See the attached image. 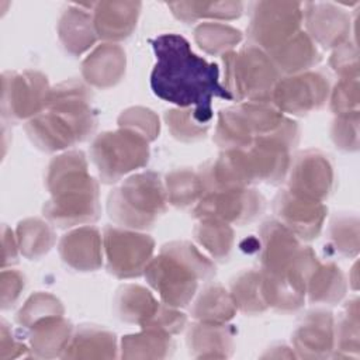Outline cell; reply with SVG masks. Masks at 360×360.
<instances>
[{"label": "cell", "instance_id": "6da1fadb", "mask_svg": "<svg viewBox=\"0 0 360 360\" xmlns=\"http://www.w3.org/2000/svg\"><path fill=\"white\" fill-rule=\"evenodd\" d=\"M152 46L156 63L150 87L159 98L179 107L193 105V117L201 125H207L212 118L214 97L233 100L219 83L218 65L195 55L181 35H159L152 39Z\"/></svg>", "mask_w": 360, "mask_h": 360}, {"label": "cell", "instance_id": "7a4b0ae2", "mask_svg": "<svg viewBox=\"0 0 360 360\" xmlns=\"http://www.w3.org/2000/svg\"><path fill=\"white\" fill-rule=\"evenodd\" d=\"M25 128L32 142L44 150L63 149L86 139L96 128L86 89L75 82L55 87L45 108Z\"/></svg>", "mask_w": 360, "mask_h": 360}, {"label": "cell", "instance_id": "3957f363", "mask_svg": "<svg viewBox=\"0 0 360 360\" xmlns=\"http://www.w3.org/2000/svg\"><path fill=\"white\" fill-rule=\"evenodd\" d=\"M46 180L52 198L44 207V212L49 221L58 226H72L97 219V184L87 174L82 152L56 158L49 166Z\"/></svg>", "mask_w": 360, "mask_h": 360}, {"label": "cell", "instance_id": "277c9868", "mask_svg": "<svg viewBox=\"0 0 360 360\" xmlns=\"http://www.w3.org/2000/svg\"><path fill=\"white\" fill-rule=\"evenodd\" d=\"M215 274L212 263L187 242H172L145 269L149 284L166 305L186 307L195 294L200 280Z\"/></svg>", "mask_w": 360, "mask_h": 360}, {"label": "cell", "instance_id": "5b68a950", "mask_svg": "<svg viewBox=\"0 0 360 360\" xmlns=\"http://www.w3.org/2000/svg\"><path fill=\"white\" fill-rule=\"evenodd\" d=\"M166 194L155 173H141L129 177L108 197L111 219L129 228L152 226L165 211Z\"/></svg>", "mask_w": 360, "mask_h": 360}, {"label": "cell", "instance_id": "8992f818", "mask_svg": "<svg viewBox=\"0 0 360 360\" xmlns=\"http://www.w3.org/2000/svg\"><path fill=\"white\" fill-rule=\"evenodd\" d=\"M225 56V82L231 96L238 100L269 103L278 82V69L270 56L250 44L239 53L231 52Z\"/></svg>", "mask_w": 360, "mask_h": 360}, {"label": "cell", "instance_id": "52a82bcc", "mask_svg": "<svg viewBox=\"0 0 360 360\" xmlns=\"http://www.w3.org/2000/svg\"><path fill=\"white\" fill-rule=\"evenodd\" d=\"M91 158L104 181H117L148 162V139L131 129L104 132L93 142Z\"/></svg>", "mask_w": 360, "mask_h": 360}, {"label": "cell", "instance_id": "ba28073f", "mask_svg": "<svg viewBox=\"0 0 360 360\" xmlns=\"http://www.w3.org/2000/svg\"><path fill=\"white\" fill-rule=\"evenodd\" d=\"M248 30L250 45L274 52L300 32L302 10L300 3H256Z\"/></svg>", "mask_w": 360, "mask_h": 360}, {"label": "cell", "instance_id": "9c48e42d", "mask_svg": "<svg viewBox=\"0 0 360 360\" xmlns=\"http://www.w3.org/2000/svg\"><path fill=\"white\" fill-rule=\"evenodd\" d=\"M51 89L44 75L24 72L3 75V115L22 120L39 114L48 101Z\"/></svg>", "mask_w": 360, "mask_h": 360}, {"label": "cell", "instance_id": "30bf717a", "mask_svg": "<svg viewBox=\"0 0 360 360\" xmlns=\"http://www.w3.org/2000/svg\"><path fill=\"white\" fill-rule=\"evenodd\" d=\"M104 248L108 270L117 277H136L142 274L153 252V240L148 235L105 228Z\"/></svg>", "mask_w": 360, "mask_h": 360}, {"label": "cell", "instance_id": "8fae6325", "mask_svg": "<svg viewBox=\"0 0 360 360\" xmlns=\"http://www.w3.org/2000/svg\"><path fill=\"white\" fill-rule=\"evenodd\" d=\"M263 210V198L255 190L229 188L205 194L194 210L200 219L224 224H245L252 221Z\"/></svg>", "mask_w": 360, "mask_h": 360}, {"label": "cell", "instance_id": "7c38bea8", "mask_svg": "<svg viewBox=\"0 0 360 360\" xmlns=\"http://www.w3.org/2000/svg\"><path fill=\"white\" fill-rule=\"evenodd\" d=\"M329 82L321 73H305L295 77L278 79L271 98L280 111L304 115L319 108L328 96Z\"/></svg>", "mask_w": 360, "mask_h": 360}, {"label": "cell", "instance_id": "4fadbf2b", "mask_svg": "<svg viewBox=\"0 0 360 360\" xmlns=\"http://www.w3.org/2000/svg\"><path fill=\"white\" fill-rule=\"evenodd\" d=\"M274 211L281 225L295 236L309 240L319 233L326 208L321 201L285 190L274 200Z\"/></svg>", "mask_w": 360, "mask_h": 360}, {"label": "cell", "instance_id": "5bb4252c", "mask_svg": "<svg viewBox=\"0 0 360 360\" xmlns=\"http://www.w3.org/2000/svg\"><path fill=\"white\" fill-rule=\"evenodd\" d=\"M332 167L318 152L302 153L291 169L290 191L321 201L328 197L332 186Z\"/></svg>", "mask_w": 360, "mask_h": 360}, {"label": "cell", "instance_id": "9a60e30c", "mask_svg": "<svg viewBox=\"0 0 360 360\" xmlns=\"http://www.w3.org/2000/svg\"><path fill=\"white\" fill-rule=\"evenodd\" d=\"M139 3L107 1L98 3L94 8V30L104 39H122L136 24Z\"/></svg>", "mask_w": 360, "mask_h": 360}, {"label": "cell", "instance_id": "2e32d148", "mask_svg": "<svg viewBox=\"0 0 360 360\" xmlns=\"http://www.w3.org/2000/svg\"><path fill=\"white\" fill-rule=\"evenodd\" d=\"M307 25L311 35L325 48L340 45L349 31V18L343 10L325 3L307 4Z\"/></svg>", "mask_w": 360, "mask_h": 360}, {"label": "cell", "instance_id": "e0dca14e", "mask_svg": "<svg viewBox=\"0 0 360 360\" xmlns=\"http://www.w3.org/2000/svg\"><path fill=\"white\" fill-rule=\"evenodd\" d=\"M62 259L77 270H94L101 264V239L94 228H82L66 235L59 245Z\"/></svg>", "mask_w": 360, "mask_h": 360}, {"label": "cell", "instance_id": "ac0fdd59", "mask_svg": "<svg viewBox=\"0 0 360 360\" xmlns=\"http://www.w3.org/2000/svg\"><path fill=\"white\" fill-rule=\"evenodd\" d=\"M125 55L120 46L105 44L97 48L83 63V75L96 86H111L120 80Z\"/></svg>", "mask_w": 360, "mask_h": 360}, {"label": "cell", "instance_id": "d6986e66", "mask_svg": "<svg viewBox=\"0 0 360 360\" xmlns=\"http://www.w3.org/2000/svg\"><path fill=\"white\" fill-rule=\"evenodd\" d=\"M273 62L278 72L284 70L287 73L300 72L308 69L309 66L319 62L321 56L316 46L305 32H298L288 42L271 52Z\"/></svg>", "mask_w": 360, "mask_h": 360}, {"label": "cell", "instance_id": "ffe728a7", "mask_svg": "<svg viewBox=\"0 0 360 360\" xmlns=\"http://www.w3.org/2000/svg\"><path fill=\"white\" fill-rule=\"evenodd\" d=\"M59 37L65 48L72 53H80L96 41L93 18L79 8H68L59 22Z\"/></svg>", "mask_w": 360, "mask_h": 360}, {"label": "cell", "instance_id": "44dd1931", "mask_svg": "<svg viewBox=\"0 0 360 360\" xmlns=\"http://www.w3.org/2000/svg\"><path fill=\"white\" fill-rule=\"evenodd\" d=\"M332 316L325 311L309 312L294 335V343L300 352L332 349Z\"/></svg>", "mask_w": 360, "mask_h": 360}, {"label": "cell", "instance_id": "7402d4cb", "mask_svg": "<svg viewBox=\"0 0 360 360\" xmlns=\"http://www.w3.org/2000/svg\"><path fill=\"white\" fill-rule=\"evenodd\" d=\"M115 304L121 319L138 322L142 326L148 325L160 307L149 291L138 285L122 287L117 294Z\"/></svg>", "mask_w": 360, "mask_h": 360}, {"label": "cell", "instance_id": "603a6c76", "mask_svg": "<svg viewBox=\"0 0 360 360\" xmlns=\"http://www.w3.org/2000/svg\"><path fill=\"white\" fill-rule=\"evenodd\" d=\"M193 315L201 322H226L235 314V302L219 285H210L194 302Z\"/></svg>", "mask_w": 360, "mask_h": 360}, {"label": "cell", "instance_id": "cb8c5ba5", "mask_svg": "<svg viewBox=\"0 0 360 360\" xmlns=\"http://www.w3.org/2000/svg\"><path fill=\"white\" fill-rule=\"evenodd\" d=\"M70 323L60 315H49L32 323L31 343L37 350H42L44 356L48 350H63L69 345Z\"/></svg>", "mask_w": 360, "mask_h": 360}, {"label": "cell", "instance_id": "d4e9b609", "mask_svg": "<svg viewBox=\"0 0 360 360\" xmlns=\"http://www.w3.org/2000/svg\"><path fill=\"white\" fill-rule=\"evenodd\" d=\"M231 297L235 307L240 308L243 312H263L269 307L264 297L262 273L257 271H246L239 274L232 283Z\"/></svg>", "mask_w": 360, "mask_h": 360}, {"label": "cell", "instance_id": "484cf974", "mask_svg": "<svg viewBox=\"0 0 360 360\" xmlns=\"http://www.w3.org/2000/svg\"><path fill=\"white\" fill-rule=\"evenodd\" d=\"M309 298L311 301L335 302L339 301L345 291L343 276L333 264L315 267L309 280Z\"/></svg>", "mask_w": 360, "mask_h": 360}, {"label": "cell", "instance_id": "4316f807", "mask_svg": "<svg viewBox=\"0 0 360 360\" xmlns=\"http://www.w3.org/2000/svg\"><path fill=\"white\" fill-rule=\"evenodd\" d=\"M18 246L24 256L39 257L53 245L51 228L39 219H27L18 225Z\"/></svg>", "mask_w": 360, "mask_h": 360}, {"label": "cell", "instance_id": "83f0119b", "mask_svg": "<svg viewBox=\"0 0 360 360\" xmlns=\"http://www.w3.org/2000/svg\"><path fill=\"white\" fill-rule=\"evenodd\" d=\"M195 238L214 257L224 260L231 252L233 232L228 224L201 219L195 228Z\"/></svg>", "mask_w": 360, "mask_h": 360}, {"label": "cell", "instance_id": "f1b7e54d", "mask_svg": "<svg viewBox=\"0 0 360 360\" xmlns=\"http://www.w3.org/2000/svg\"><path fill=\"white\" fill-rule=\"evenodd\" d=\"M242 35L238 30L218 22H205L195 28V41L200 48L210 53H219L240 41Z\"/></svg>", "mask_w": 360, "mask_h": 360}, {"label": "cell", "instance_id": "f546056e", "mask_svg": "<svg viewBox=\"0 0 360 360\" xmlns=\"http://www.w3.org/2000/svg\"><path fill=\"white\" fill-rule=\"evenodd\" d=\"M167 200L177 207H186L195 201L204 191L200 177L190 170H177L167 174Z\"/></svg>", "mask_w": 360, "mask_h": 360}, {"label": "cell", "instance_id": "4dcf8cb0", "mask_svg": "<svg viewBox=\"0 0 360 360\" xmlns=\"http://www.w3.org/2000/svg\"><path fill=\"white\" fill-rule=\"evenodd\" d=\"M174 14L184 21H194L200 17L235 18L240 15V3H177L170 4Z\"/></svg>", "mask_w": 360, "mask_h": 360}, {"label": "cell", "instance_id": "1f68e13d", "mask_svg": "<svg viewBox=\"0 0 360 360\" xmlns=\"http://www.w3.org/2000/svg\"><path fill=\"white\" fill-rule=\"evenodd\" d=\"M118 122L120 127H128V129L134 132L136 129H142L143 132H146L148 139H153L159 132V122L156 117L152 114V111L145 108L127 110L121 114Z\"/></svg>", "mask_w": 360, "mask_h": 360}, {"label": "cell", "instance_id": "d6a6232c", "mask_svg": "<svg viewBox=\"0 0 360 360\" xmlns=\"http://www.w3.org/2000/svg\"><path fill=\"white\" fill-rule=\"evenodd\" d=\"M357 105V80L354 77H346L336 86L332 97V108L340 115L350 114V108Z\"/></svg>", "mask_w": 360, "mask_h": 360}]
</instances>
